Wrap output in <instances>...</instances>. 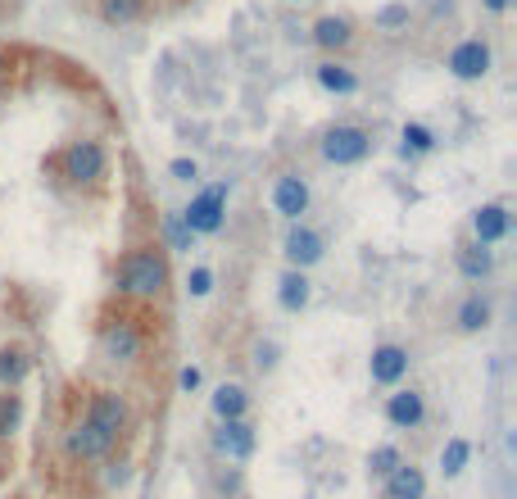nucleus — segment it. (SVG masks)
Segmentation results:
<instances>
[{
    "label": "nucleus",
    "mask_w": 517,
    "mask_h": 499,
    "mask_svg": "<svg viewBox=\"0 0 517 499\" xmlns=\"http://www.w3.org/2000/svg\"><path fill=\"white\" fill-rule=\"evenodd\" d=\"M127 295H159L168 286V264L155 250H137V255L123 259V273H118Z\"/></svg>",
    "instance_id": "nucleus-1"
},
{
    "label": "nucleus",
    "mask_w": 517,
    "mask_h": 499,
    "mask_svg": "<svg viewBox=\"0 0 517 499\" xmlns=\"http://www.w3.org/2000/svg\"><path fill=\"white\" fill-rule=\"evenodd\" d=\"M223 214H227V186H209V191H200L196 200H191V209H182L186 227L196 236H214L218 227H223Z\"/></svg>",
    "instance_id": "nucleus-2"
},
{
    "label": "nucleus",
    "mask_w": 517,
    "mask_h": 499,
    "mask_svg": "<svg viewBox=\"0 0 517 499\" xmlns=\"http://www.w3.org/2000/svg\"><path fill=\"white\" fill-rule=\"evenodd\" d=\"M59 164H64L69 182H100L105 177V150H100V141H73Z\"/></svg>",
    "instance_id": "nucleus-3"
},
{
    "label": "nucleus",
    "mask_w": 517,
    "mask_h": 499,
    "mask_svg": "<svg viewBox=\"0 0 517 499\" xmlns=\"http://www.w3.org/2000/svg\"><path fill=\"white\" fill-rule=\"evenodd\" d=\"M368 155V132L363 128H332L322 137V159L327 164H359Z\"/></svg>",
    "instance_id": "nucleus-4"
},
{
    "label": "nucleus",
    "mask_w": 517,
    "mask_h": 499,
    "mask_svg": "<svg viewBox=\"0 0 517 499\" xmlns=\"http://www.w3.org/2000/svg\"><path fill=\"white\" fill-rule=\"evenodd\" d=\"M109 450H114V436H109L105 427H96L91 418H82L78 427L69 431V454L73 459H105Z\"/></svg>",
    "instance_id": "nucleus-5"
},
{
    "label": "nucleus",
    "mask_w": 517,
    "mask_h": 499,
    "mask_svg": "<svg viewBox=\"0 0 517 499\" xmlns=\"http://www.w3.org/2000/svg\"><path fill=\"white\" fill-rule=\"evenodd\" d=\"M100 345H105V359L132 363L141 354V332L127 323V318H118V323H109L105 332H100Z\"/></svg>",
    "instance_id": "nucleus-6"
},
{
    "label": "nucleus",
    "mask_w": 517,
    "mask_h": 499,
    "mask_svg": "<svg viewBox=\"0 0 517 499\" xmlns=\"http://www.w3.org/2000/svg\"><path fill=\"white\" fill-rule=\"evenodd\" d=\"M368 372L377 386H395L404 372H409V350H404V345H377L368 359Z\"/></svg>",
    "instance_id": "nucleus-7"
},
{
    "label": "nucleus",
    "mask_w": 517,
    "mask_h": 499,
    "mask_svg": "<svg viewBox=\"0 0 517 499\" xmlns=\"http://www.w3.org/2000/svg\"><path fill=\"white\" fill-rule=\"evenodd\" d=\"M214 450L223 454V459H250L254 454V427L245 418H227L214 436Z\"/></svg>",
    "instance_id": "nucleus-8"
},
{
    "label": "nucleus",
    "mask_w": 517,
    "mask_h": 499,
    "mask_svg": "<svg viewBox=\"0 0 517 499\" xmlns=\"http://www.w3.org/2000/svg\"><path fill=\"white\" fill-rule=\"evenodd\" d=\"M449 73L463 82H477L490 73V50L481 46V41H463V46H454V55H449Z\"/></svg>",
    "instance_id": "nucleus-9"
},
{
    "label": "nucleus",
    "mask_w": 517,
    "mask_h": 499,
    "mask_svg": "<svg viewBox=\"0 0 517 499\" xmlns=\"http://www.w3.org/2000/svg\"><path fill=\"white\" fill-rule=\"evenodd\" d=\"M96 427H105L109 436H123V427H127V404H123V395H114V391H100L96 400H91V413H87Z\"/></svg>",
    "instance_id": "nucleus-10"
},
{
    "label": "nucleus",
    "mask_w": 517,
    "mask_h": 499,
    "mask_svg": "<svg viewBox=\"0 0 517 499\" xmlns=\"http://www.w3.org/2000/svg\"><path fill=\"white\" fill-rule=\"evenodd\" d=\"M286 259H291V268H300V273H304L309 264H318V259H322V236L295 223L291 232H286Z\"/></svg>",
    "instance_id": "nucleus-11"
},
{
    "label": "nucleus",
    "mask_w": 517,
    "mask_h": 499,
    "mask_svg": "<svg viewBox=\"0 0 517 499\" xmlns=\"http://www.w3.org/2000/svg\"><path fill=\"white\" fill-rule=\"evenodd\" d=\"M273 205H277V214H286L291 223H300V214L309 209V186H304L300 177H277Z\"/></svg>",
    "instance_id": "nucleus-12"
},
{
    "label": "nucleus",
    "mask_w": 517,
    "mask_h": 499,
    "mask_svg": "<svg viewBox=\"0 0 517 499\" xmlns=\"http://www.w3.org/2000/svg\"><path fill=\"white\" fill-rule=\"evenodd\" d=\"M508 227H513V218H508L504 205H481L477 214H472V232H477L481 245H495L508 236Z\"/></svg>",
    "instance_id": "nucleus-13"
},
{
    "label": "nucleus",
    "mask_w": 517,
    "mask_h": 499,
    "mask_svg": "<svg viewBox=\"0 0 517 499\" xmlns=\"http://www.w3.org/2000/svg\"><path fill=\"white\" fill-rule=\"evenodd\" d=\"M386 418H391V427H418L422 418H427V404H422V395L418 391H400V395H391L386 400Z\"/></svg>",
    "instance_id": "nucleus-14"
},
{
    "label": "nucleus",
    "mask_w": 517,
    "mask_h": 499,
    "mask_svg": "<svg viewBox=\"0 0 517 499\" xmlns=\"http://www.w3.org/2000/svg\"><path fill=\"white\" fill-rule=\"evenodd\" d=\"M427 495V477L413 463H400V468L386 477V499H422Z\"/></svg>",
    "instance_id": "nucleus-15"
},
{
    "label": "nucleus",
    "mask_w": 517,
    "mask_h": 499,
    "mask_svg": "<svg viewBox=\"0 0 517 499\" xmlns=\"http://www.w3.org/2000/svg\"><path fill=\"white\" fill-rule=\"evenodd\" d=\"M490 268H495V255H490L486 245H463L459 250V273L468 277V282H481V277H490Z\"/></svg>",
    "instance_id": "nucleus-16"
},
{
    "label": "nucleus",
    "mask_w": 517,
    "mask_h": 499,
    "mask_svg": "<svg viewBox=\"0 0 517 499\" xmlns=\"http://www.w3.org/2000/svg\"><path fill=\"white\" fill-rule=\"evenodd\" d=\"M282 291H277V300H282V309H291V314H300L304 304H309V277L300 273V268H291V273L282 277Z\"/></svg>",
    "instance_id": "nucleus-17"
},
{
    "label": "nucleus",
    "mask_w": 517,
    "mask_h": 499,
    "mask_svg": "<svg viewBox=\"0 0 517 499\" xmlns=\"http://www.w3.org/2000/svg\"><path fill=\"white\" fill-rule=\"evenodd\" d=\"M245 409H250V395L241 391V386H218L214 391V413L218 418H245Z\"/></svg>",
    "instance_id": "nucleus-18"
},
{
    "label": "nucleus",
    "mask_w": 517,
    "mask_h": 499,
    "mask_svg": "<svg viewBox=\"0 0 517 499\" xmlns=\"http://www.w3.org/2000/svg\"><path fill=\"white\" fill-rule=\"evenodd\" d=\"M318 82L327 91H336V96H354L359 91V78L350 69H341V64H318Z\"/></svg>",
    "instance_id": "nucleus-19"
},
{
    "label": "nucleus",
    "mask_w": 517,
    "mask_h": 499,
    "mask_svg": "<svg viewBox=\"0 0 517 499\" xmlns=\"http://www.w3.org/2000/svg\"><path fill=\"white\" fill-rule=\"evenodd\" d=\"M486 323H490V304L481 300V295H468L463 309H459V327H463V332H481Z\"/></svg>",
    "instance_id": "nucleus-20"
},
{
    "label": "nucleus",
    "mask_w": 517,
    "mask_h": 499,
    "mask_svg": "<svg viewBox=\"0 0 517 499\" xmlns=\"http://www.w3.org/2000/svg\"><path fill=\"white\" fill-rule=\"evenodd\" d=\"M313 41H318V46H327V50L345 46V41H350V23H345V19H318Z\"/></svg>",
    "instance_id": "nucleus-21"
},
{
    "label": "nucleus",
    "mask_w": 517,
    "mask_h": 499,
    "mask_svg": "<svg viewBox=\"0 0 517 499\" xmlns=\"http://www.w3.org/2000/svg\"><path fill=\"white\" fill-rule=\"evenodd\" d=\"M23 377H28V359H23L19 350H0V386H19Z\"/></svg>",
    "instance_id": "nucleus-22"
},
{
    "label": "nucleus",
    "mask_w": 517,
    "mask_h": 499,
    "mask_svg": "<svg viewBox=\"0 0 517 499\" xmlns=\"http://www.w3.org/2000/svg\"><path fill=\"white\" fill-rule=\"evenodd\" d=\"M468 459H472V445L468 441H449L445 454H440V472H445V477H459V472L468 468Z\"/></svg>",
    "instance_id": "nucleus-23"
},
{
    "label": "nucleus",
    "mask_w": 517,
    "mask_h": 499,
    "mask_svg": "<svg viewBox=\"0 0 517 499\" xmlns=\"http://www.w3.org/2000/svg\"><path fill=\"white\" fill-rule=\"evenodd\" d=\"M400 463H404V459H400V450H395V445H377V450L368 454V472H372V477H381V481L391 477Z\"/></svg>",
    "instance_id": "nucleus-24"
},
{
    "label": "nucleus",
    "mask_w": 517,
    "mask_h": 499,
    "mask_svg": "<svg viewBox=\"0 0 517 499\" xmlns=\"http://www.w3.org/2000/svg\"><path fill=\"white\" fill-rule=\"evenodd\" d=\"M164 232H168V245H173V250H186V255H191V245H196V232L186 227L182 214H168V218H164Z\"/></svg>",
    "instance_id": "nucleus-25"
},
{
    "label": "nucleus",
    "mask_w": 517,
    "mask_h": 499,
    "mask_svg": "<svg viewBox=\"0 0 517 499\" xmlns=\"http://www.w3.org/2000/svg\"><path fill=\"white\" fill-rule=\"evenodd\" d=\"M100 14H105V23H137L141 0H105Z\"/></svg>",
    "instance_id": "nucleus-26"
},
{
    "label": "nucleus",
    "mask_w": 517,
    "mask_h": 499,
    "mask_svg": "<svg viewBox=\"0 0 517 499\" xmlns=\"http://www.w3.org/2000/svg\"><path fill=\"white\" fill-rule=\"evenodd\" d=\"M427 150H436V137L422 123H409L404 128V155H427Z\"/></svg>",
    "instance_id": "nucleus-27"
},
{
    "label": "nucleus",
    "mask_w": 517,
    "mask_h": 499,
    "mask_svg": "<svg viewBox=\"0 0 517 499\" xmlns=\"http://www.w3.org/2000/svg\"><path fill=\"white\" fill-rule=\"evenodd\" d=\"M19 418H23V404H19V395H0V436H10L14 427H19Z\"/></svg>",
    "instance_id": "nucleus-28"
},
{
    "label": "nucleus",
    "mask_w": 517,
    "mask_h": 499,
    "mask_svg": "<svg viewBox=\"0 0 517 499\" xmlns=\"http://www.w3.org/2000/svg\"><path fill=\"white\" fill-rule=\"evenodd\" d=\"M186 291H191V295H209V291H214V273H209V268H196V273L186 277Z\"/></svg>",
    "instance_id": "nucleus-29"
},
{
    "label": "nucleus",
    "mask_w": 517,
    "mask_h": 499,
    "mask_svg": "<svg viewBox=\"0 0 517 499\" xmlns=\"http://www.w3.org/2000/svg\"><path fill=\"white\" fill-rule=\"evenodd\" d=\"M273 363H277V345H273V341H259V345H254V368L268 372Z\"/></svg>",
    "instance_id": "nucleus-30"
},
{
    "label": "nucleus",
    "mask_w": 517,
    "mask_h": 499,
    "mask_svg": "<svg viewBox=\"0 0 517 499\" xmlns=\"http://www.w3.org/2000/svg\"><path fill=\"white\" fill-rule=\"evenodd\" d=\"M168 173H173L177 182H196L200 168H196V159H173V168H168Z\"/></svg>",
    "instance_id": "nucleus-31"
},
{
    "label": "nucleus",
    "mask_w": 517,
    "mask_h": 499,
    "mask_svg": "<svg viewBox=\"0 0 517 499\" xmlns=\"http://www.w3.org/2000/svg\"><path fill=\"white\" fill-rule=\"evenodd\" d=\"M404 19H409V10H404V5H391V10H381V23H386V28H400Z\"/></svg>",
    "instance_id": "nucleus-32"
},
{
    "label": "nucleus",
    "mask_w": 517,
    "mask_h": 499,
    "mask_svg": "<svg viewBox=\"0 0 517 499\" xmlns=\"http://www.w3.org/2000/svg\"><path fill=\"white\" fill-rule=\"evenodd\" d=\"M177 386H182V391H196V386H200V368H182Z\"/></svg>",
    "instance_id": "nucleus-33"
},
{
    "label": "nucleus",
    "mask_w": 517,
    "mask_h": 499,
    "mask_svg": "<svg viewBox=\"0 0 517 499\" xmlns=\"http://www.w3.org/2000/svg\"><path fill=\"white\" fill-rule=\"evenodd\" d=\"M486 10H495V14H499V10H508V0H486Z\"/></svg>",
    "instance_id": "nucleus-34"
}]
</instances>
